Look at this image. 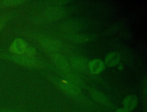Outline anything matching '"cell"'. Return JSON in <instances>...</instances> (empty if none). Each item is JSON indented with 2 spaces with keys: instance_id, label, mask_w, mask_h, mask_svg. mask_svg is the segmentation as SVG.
Instances as JSON below:
<instances>
[{
  "instance_id": "cell-1",
  "label": "cell",
  "mask_w": 147,
  "mask_h": 112,
  "mask_svg": "<svg viewBox=\"0 0 147 112\" xmlns=\"http://www.w3.org/2000/svg\"><path fill=\"white\" fill-rule=\"evenodd\" d=\"M51 81L61 91L70 97L75 98L80 95V91L79 87L72 82L64 81L63 80L57 78H52Z\"/></svg>"
},
{
  "instance_id": "cell-2",
  "label": "cell",
  "mask_w": 147,
  "mask_h": 112,
  "mask_svg": "<svg viewBox=\"0 0 147 112\" xmlns=\"http://www.w3.org/2000/svg\"><path fill=\"white\" fill-rule=\"evenodd\" d=\"M9 58L13 61L25 66H33L36 64V61L33 57L24 54L10 55L9 56Z\"/></svg>"
},
{
  "instance_id": "cell-3",
  "label": "cell",
  "mask_w": 147,
  "mask_h": 112,
  "mask_svg": "<svg viewBox=\"0 0 147 112\" xmlns=\"http://www.w3.org/2000/svg\"><path fill=\"white\" fill-rule=\"evenodd\" d=\"M72 66L78 71L84 72L88 68V62L86 58L82 56L76 55L72 57L70 59Z\"/></svg>"
},
{
  "instance_id": "cell-4",
  "label": "cell",
  "mask_w": 147,
  "mask_h": 112,
  "mask_svg": "<svg viewBox=\"0 0 147 112\" xmlns=\"http://www.w3.org/2000/svg\"><path fill=\"white\" fill-rule=\"evenodd\" d=\"M51 59L55 65L63 73L69 70V66L66 59L61 55L57 53H53Z\"/></svg>"
},
{
  "instance_id": "cell-5",
  "label": "cell",
  "mask_w": 147,
  "mask_h": 112,
  "mask_svg": "<svg viewBox=\"0 0 147 112\" xmlns=\"http://www.w3.org/2000/svg\"><path fill=\"white\" fill-rule=\"evenodd\" d=\"M28 46L26 42L20 38L16 39L11 44L10 49L13 53L22 55L25 53Z\"/></svg>"
},
{
  "instance_id": "cell-6",
  "label": "cell",
  "mask_w": 147,
  "mask_h": 112,
  "mask_svg": "<svg viewBox=\"0 0 147 112\" xmlns=\"http://www.w3.org/2000/svg\"><path fill=\"white\" fill-rule=\"evenodd\" d=\"M40 43L43 48L49 52L55 53L58 51L60 48L59 44L57 42L53 40L41 39V40H40Z\"/></svg>"
},
{
  "instance_id": "cell-7",
  "label": "cell",
  "mask_w": 147,
  "mask_h": 112,
  "mask_svg": "<svg viewBox=\"0 0 147 112\" xmlns=\"http://www.w3.org/2000/svg\"><path fill=\"white\" fill-rule=\"evenodd\" d=\"M121 55L118 52H111L109 53L105 57V63L107 66L113 67L115 66L121 61Z\"/></svg>"
},
{
  "instance_id": "cell-8",
  "label": "cell",
  "mask_w": 147,
  "mask_h": 112,
  "mask_svg": "<svg viewBox=\"0 0 147 112\" xmlns=\"http://www.w3.org/2000/svg\"><path fill=\"white\" fill-rule=\"evenodd\" d=\"M137 104V98L134 95H129L125 97L123 100V105L124 109L128 111H131L135 109Z\"/></svg>"
},
{
  "instance_id": "cell-9",
  "label": "cell",
  "mask_w": 147,
  "mask_h": 112,
  "mask_svg": "<svg viewBox=\"0 0 147 112\" xmlns=\"http://www.w3.org/2000/svg\"><path fill=\"white\" fill-rule=\"evenodd\" d=\"M88 69L92 74H98L104 69V63L100 59H94L88 63Z\"/></svg>"
},
{
  "instance_id": "cell-10",
  "label": "cell",
  "mask_w": 147,
  "mask_h": 112,
  "mask_svg": "<svg viewBox=\"0 0 147 112\" xmlns=\"http://www.w3.org/2000/svg\"><path fill=\"white\" fill-rule=\"evenodd\" d=\"M91 94L92 98L102 105H104L107 106H111V103L107 97L103 94L102 93L98 91V90H91Z\"/></svg>"
},
{
  "instance_id": "cell-11",
  "label": "cell",
  "mask_w": 147,
  "mask_h": 112,
  "mask_svg": "<svg viewBox=\"0 0 147 112\" xmlns=\"http://www.w3.org/2000/svg\"><path fill=\"white\" fill-rule=\"evenodd\" d=\"M36 51L34 49V48H33L32 47H28V46L26 50H25V52L24 54L26 55H28V56H29V57H33V56L36 55Z\"/></svg>"
},
{
  "instance_id": "cell-12",
  "label": "cell",
  "mask_w": 147,
  "mask_h": 112,
  "mask_svg": "<svg viewBox=\"0 0 147 112\" xmlns=\"http://www.w3.org/2000/svg\"><path fill=\"white\" fill-rule=\"evenodd\" d=\"M73 37L74 38H71V39H74V41H78L80 42H83L84 41H86V39L84 37L81 35H74Z\"/></svg>"
},
{
  "instance_id": "cell-13",
  "label": "cell",
  "mask_w": 147,
  "mask_h": 112,
  "mask_svg": "<svg viewBox=\"0 0 147 112\" xmlns=\"http://www.w3.org/2000/svg\"><path fill=\"white\" fill-rule=\"evenodd\" d=\"M21 2H22L21 1H5V3H3V4L6 6L14 5L18 4Z\"/></svg>"
},
{
  "instance_id": "cell-14",
  "label": "cell",
  "mask_w": 147,
  "mask_h": 112,
  "mask_svg": "<svg viewBox=\"0 0 147 112\" xmlns=\"http://www.w3.org/2000/svg\"><path fill=\"white\" fill-rule=\"evenodd\" d=\"M115 112H129V111L126 110L124 109H118Z\"/></svg>"
},
{
  "instance_id": "cell-15",
  "label": "cell",
  "mask_w": 147,
  "mask_h": 112,
  "mask_svg": "<svg viewBox=\"0 0 147 112\" xmlns=\"http://www.w3.org/2000/svg\"><path fill=\"white\" fill-rule=\"evenodd\" d=\"M1 28H2V25L0 24V30H1Z\"/></svg>"
},
{
  "instance_id": "cell-16",
  "label": "cell",
  "mask_w": 147,
  "mask_h": 112,
  "mask_svg": "<svg viewBox=\"0 0 147 112\" xmlns=\"http://www.w3.org/2000/svg\"><path fill=\"white\" fill-rule=\"evenodd\" d=\"M3 112H13V111H3Z\"/></svg>"
}]
</instances>
